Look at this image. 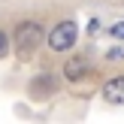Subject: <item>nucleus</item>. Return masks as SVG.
Here are the masks:
<instances>
[{
    "label": "nucleus",
    "mask_w": 124,
    "mask_h": 124,
    "mask_svg": "<svg viewBox=\"0 0 124 124\" xmlns=\"http://www.w3.org/2000/svg\"><path fill=\"white\" fill-rule=\"evenodd\" d=\"M67 79H79V73H88V61H82V58H76V61H70L67 64Z\"/></svg>",
    "instance_id": "4"
},
{
    "label": "nucleus",
    "mask_w": 124,
    "mask_h": 124,
    "mask_svg": "<svg viewBox=\"0 0 124 124\" xmlns=\"http://www.w3.org/2000/svg\"><path fill=\"white\" fill-rule=\"evenodd\" d=\"M12 42H15L21 52H33L36 46L42 42V27L36 21H21L15 27V36H12Z\"/></svg>",
    "instance_id": "1"
},
{
    "label": "nucleus",
    "mask_w": 124,
    "mask_h": 124,
    "mask_svg": "<svg viewBox=\"0 0 124 124\" xmlns=\"http://www.w3.org/2000/svg\"><path fill=\"white\" fill-rule=\"evenodd\" d=\"M103 97H106L109 103H124V76L109 79V82L103 85Z\"/></svg>",
    "instance_id": "3"
},
{
    "label": "nucleus",
    "mask_w": 124,
    "mask_h": 124,
    "mask_svg": "<svg viewBox=\"0 0 124 124\" xmlns=\"http://www.w3.org/2000/svg\"><path fill=\"white\" fill-rule=\"evenodd\" d=\"M112 36H118V39H124V21H118V24L112 27Z\"/></svg>",
    "instance_id": "6"
},
{
    "label": "nucleus",
    "mask_w": 124,
    "mask_h": 124,
    "mask_svg": "<svg viewBox=\"0 0 124 124\" xmlns=\"http://www.w3.org/2000/svg\"><path fill=\"white\" fill-rule=\"evenodd\" d=\"M9 52V39H6V33H0V58Z\"/></svg>",
    "instance_id": "5"
},
{
    "label": "nucleus",
    "mask_w": 124,
    "mask_h": 124,
    "mask_svg": "<svg viewBox=\"0 0 124 124\" xmlns=\"http://www.w3.org/2000/svg\"><path fill=\"white\" fill-rule=\"evenodd\" d=\"M73 42H76V24L73 21H61L58 27L48 33V46H52L54 52H67Z\"/></svg>",
    "instance_id": "2"
}]
</instances>
